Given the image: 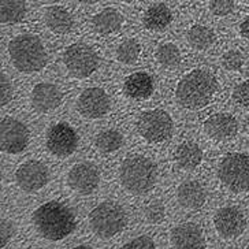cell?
<instances>
[{"instance_id":"cell-7","label":"cell","mask_w":249,"mask_h":249,"mask_svg":"<svg viewBox=\"0 0 249 249\" xmlns=\"http://www.w3.org/2000/svg\"><path fill=\"white\" fill-rule=\"evenodd\" d=\"M63 63L69 73L74 77L85 78L95 73L99 66V58L96 52L84 43L69 45L63 53Z\"/></svg>"},{"instance_id":"cell-30","label":"cell","mask_w":249,"mask_h":249,"mask_svg":"<svg viewBox=\"0 0 249 249\" xmlns=\"http://www.w3.org/2000/svg\"><path fill=\"white\" fill-rule=\"evenodd\" d=\"M244 65V56L240 51L230 50L223 53L222 56V66L229 71H237L240 70Z\"/></svg>"},{"instance_id":"cell-20","label":"cell","mask_w":249,"mask_h":249,"mask_svg":"<svg viewBox=\"0 0 249 249\" xmlns=\"http://www.w3.org/2000/svg\"><path fill=\"white\" fill-rule=\"evenodd\" d=\"M122 23H124V15L115 8H104L92 19V26L99 35H110L119 29Z\"/></svg>"},{"instance_id":"cell-26","label":"cell","mask_w":249,"mask_h":249,"mask_svg":"<svg viewBox=\"0 0 249 249\" xmlns=\"http://www.w3.org/2000/svg\"><path fill=\"white\" fill-rule=\"evenodd\" d=\"M95 145L103 154L115 152L124 145V136L115 129H106L95 137Z\"/></svg>"},{"instance_id":"cell-8","label":"cell","mask_w":249,"mask_h":249,"mask_svg":"<svg viewBox=\"0 0 249 249\" xmlns=\"http://www.w3.org/2000/svg\"><path fill=\"white\" fill-rule=\"evenodd\" d=\"M137 130L148 142H161L171 136L173 119L163 110L145 111L137 121Z\"/></svg>"},{"instance_id":"cell-12","label":"cell","mask_w":249,"mask_h":249,"mask_svg":"<svg viewBox=\"0 0 249 249\" xmlns=\"http://www.w3.org/2000/svg\"><path fill=\"white\" fill-rule=\"evenodd\" d=\"M78 147V136L70 124H56L47 134V148L52 155L66 158Z\"/></svg>"},{"instance_id":"cell-28","label":"cell","mask_w":249,"mask_h":249,"mask_svg":"<svg viewBox=\"0 0 249 249\" xmlns=\"http://www.w3.org/2000/svg\"><path fill=\"white\" fill-rule=\"evenodd\" d=\"M140 52H141V47H140L139 41L129 38V40H124V43L118 45L117 59L122 63L130 65L139 59Z\"/></svg>"},{"instance_id":"cell-32","label":"cell","mask_w":249,"mask_h":249,"mask_svg":"<svg viewBox=\"0 0 249 249\" xmlns=\"http://www.w3.org/2000/svg\"><path fill=\"white\" fill-rule=\"evenodd\" d=\"M119 249H156V244L148 235H139L124 244Z\"/></svg>"},{"instance_id":"cell-23","label":"cell","mask_w":249,"mask_h":249,"mask_svg":"<svg viewBox=\"0 0 249 249\" xmlns=\"http://www.w3.org/2000/svg\"><path fill=\"white\" fill-rule=\"evenodd\" d=\"M173 19V14L169 6L164 3H156L148 8L144 14V25L149 30H163L167 28Z\"/></svg>"},{"instance_id":"cell-16","label":"cell","mask_w":249,"mask_h":249,"mask_svg":"<svg viewBox=\"0 0 249 249\" xmlns=\"http://www.w3.org/2000/svg\"><path fill=\"white\" fill-rule=\"evenodd\" d=\"M30 102L38 112H50L58 108L62 103L60 89L51 82H40L30 93Z\"/></svg>"},{"instance_id":"cell-22","label":"cell","mask_w":249,"mask_h":249,"mask_svg":"<svg viewBox=\"0 0 249 249\" xmlns=\"http://www.w3.org/2000/svg\"><path fill=\"white\" fill-rule=\"evenodd\" d=\"M177 164L182 170L191 171L197 167L198 164L203 160V152L196 142L192 141H186L182 142L179 147L177 148L176 155Z\"/></svg>"},{"instance_id":"cell-13","label":"cell","mask_w":249,"mask_h":249,"mask_svg":"<svg viewBox=\"0 0 249 249\" xmlns=\"http://www.w3.org/2000/svg\"><path fill=\"white\" fill-rule=\"evenodd\" d=\"M67 183L75 193L87 196L97 189L100 183V173L92 163H78L67 173Z\"/></svg>"},{"instance_id":"cell-37","label":"cell","mask_w":249,"mask_h":249,"mask_svg":"<svg viewBox=\"0 0 249 249\" xmlns=\"http://www.w3.org/2000/svg\"><path fill=\"white\" fill-rule=\"evenodd\" d=\"M73 249H93L92 247H89V245H78V247H74Z\"/></svg>"},{"instance_id":"cell-24","label":"cell","mask_w":249,"mask_h":249,"mask_svg":"<svg viewBox=\"0 0 249 249\" xmlns=\"http://www.w3.org/2000/svg\"><path fill=\"white\" fill-rule=\"evenodd\" d=\"M26 3L23 0H3L0 3V19L3 23H18L26 15Z\"/></svg>"},{"instance_id":"cell-35","label":"cell","mask_w":249,"mask_h":249,"mask_svg":"<svg viewBox=\"0 0 249 249\" xmlns=\"http://www.w3.org/2000/svg\"><path fill=\"white\" fill-rule=\"evenodd\" d=\"M15 234V225L8 219H3L0 223V248L4 249L7 247L10 240Z\"/></svg>"},{"instance_id":"cell-3","label":"cell","mask_w":249,"mask_h":249,"mask_svg":"<svg viewBox=\"0 0 249 249\" xmlns=\"http://www.w3.org/2000/svg\"><path fill=\"white\" fill-rule=\"evenodd\" d=\"M8 53L14 67L21 73L30 74L44 69L48 55L40 37L19 35L8 43Z\"/></svg>"},{"instance_id":"cell-31","label":"cell","mask_w":249,"mask_h":249,"mask_svg":"<svg viewBox=\"0 0 249 249\" xmlns=\"http://www.w3.org/2000/svg\"><path fill=\"white\" fill-rule=\"evenodd\" d=\"M14 97V88L11 81L8 80L7 74H0V104L1 107L7 106Z\"/></svg>"},{"instance_id":"cell-36","label":"cell","mask_w":249,"mask_h":249,"mask_svg":"<svg viewBox=\"0 0 249 249\" xmlns=\"http://www.w3.org/2000/svg\"><path fill=\"white\" fill-rule=\"evenodd\" d=\"M240 32L244 37L249 38V17H247L240 25Z\"/></svg>"},{"instance_id":"cell-6","label":"cell","mask_w":249,"mask_h":249,"mask_svg":"<svg viewBox=\"0 0 249 249\" xmlns=\"http://www.w3.org/2000/svg\"><path fill=\"white\" fill-rule=\"evenodd\" d=\"M218 177L230 192L249 191V155L241 152L227 154L218 166Z\"/></svg>"},{"instance_id":"cell-25","label":"cell","mask_w":249,"mask_h":249,"mask_svg":"<svg viewBox=\"0 0 249 249\" xmlns=\"http://www.w3.org/2000/svg\"><path fill=\"white\" fill-rule=\"evenodd\" d=\"M188 43L195 50H207L215 41V33L211 28L204 25H195L188 30Z\"/></svg>"},{"instance_id":"cell-11","label":"cell","mask_w":249,"mask_h":249,"mask_svg":"<svg viewBox=\"0 0 249 249\" xmlns=\"http://www.w3.org/2000/svg\"><path fill=\"white\" fill-rule=\"evenodd\" d=\"M15 181L23 192H37L43 189L50 181V170L43 161H25L17 170Z\"/></svg>"},{"instance_id":"cell-2","label":"cell","mask_w":249,"mask_h":249,"mask_svg":"<svg viewBox=\"0 0 249 249\" xmlns=\"http://www.w3.org/2000/svg\"><path fill=\"white\" fill-rule=\"evenodd\" d=\"M216 89V78L210 71L193 70L177 85V100L185 108L198 110L211 102Z\"/></svg>"},{"instance_id":"cell-34","label":"cell","mask_w":249,"mask_h":249,"mask_svg":"<svg viewBox=\"0 0 249 249\" xmlns=\"http://www.w3.org/2000/svg\"><path fill=\"white\" fill-rule=\"evenodd\" d=\"M234 4L235 3L231 0H213V1H210L208 7L213 14L218 15V17H225L233 11Z\"/></svg>"},{"instance_id":"cell-5","label":"cell","mask_w":249,"mask_h":249,"mask_svg":"<svg viewBox=\"0 0 249 249\" xmlns=\"http://www.w3.org/2000/svg\"><path fill=\"white\" fill-rule=\"evenodd\" d=\"M127 225V213L115 201H103L89 213V226L103 240L119 234Z\"/></svg>"},{"instance_id":"cell-18","label":"cell","mask_w":249,"mask_h":249,"mask_svg":"<svg viewBox=\"0 0 249 249\" xmlns=\"http://www.w3.org/2000/svg\"><path fill=\"white\" fill-rule=\"evenodd\" d=\"M177 200L185 210L196 211L200 210L207 201V192L198 181L188 179L183 181L177 191Z\"/></svg>"},{"instance_id":"cell-29","label":"cell","mask_w":249,"mask_h":249,"mask_svg":"<svg viewBox=\"0 0 249 249\" xmlns=\"http://www.w3.org/2000/svg\"><path fill=\"white\" fill-rule=\"evenodd\" d=\"M144 218L149 223H155V225L156 223H160L166 218V207H164V204L161 201L155 200V201L149 203L145 207V210H144Z\"/></svg>"},{"instance_id":"cell-1","label":"cell","mask_w":249,"mask_h":249,"mask_svg":"<svg viewBox=\"0 0 249 249\" xmlns=\"http://www.w3.org/2000/svg\"><path fill=\"white\" fill-rule=\"evenodd\" d=\"M32 222L37 233L50 241H60L75 229L73 211L59 201H48L40 205L32 215Z\"/></svg>"},{"instance_id":"cell-33","label":"cell","mask_w":249,"mask_h":249,"mask_svg":"<svg viewBox=\"0 0 249 249\" xmlns=\"http://www.w3.org/2000/svg\"><path fill=\"white\" fill-rule=\"evenodd\" d=\"M233 97L237 104L249 108V80L240 82L233 90Z\"/></svg>"},{"instance_id":"cell-21","label":"cell","mask_w":249,"mask_h":249,"mask_svg":"<svg viewBox=\"0 0 249 249\" xmlns=\"http://www.w3.org/2000/svg\"><path fill=\"white\" fill-rule=\"evenodd\" d=\"M124 89L126 93L133 99H147L154 92V81L149 74L139 71L127 77L124 82Z\"/></svg>"},{"instance_id":"cell-19","label":"cell","mask_w":249,"mask_h":249,"mask_svg":"<svg viewBox=\"0 0 249 249\" xmlns=\"http://www.w3.org/2000/svg\"><path fill=\"white\" fill-rule=\"evenodd\" d=\"M45 25L58 35H66L73 29V15L62 6H50L44 13Z\"/></svg>"},{"instance_id":"cell-4","label":"cell","mask_w":249,"mask_h":249,"mask_svg":"<svg viewBox=\"0 0 249 249\" xmlns=\"http://www.w3.org/2000/svg\"><path fill=\"white\" fill-rule=\"evenodd\" d=\"M158 169L149 158L133 155L126 158L119 169V181L124 189L132 195H144L154 188Z\"/></svg>"},{"instance_id":"cell-15","label":"cell","mask_w":249,"mask_h":249,"mask_svg":"<svg viewBox=\"0 0 249 249\" xmlns=\"http://www.w3.org/2000/svg\"><path fill=\"white\" fill-rule=\"evenodd\" d=\"M173 249H205V237L201 227L193 222L177 225L170 233Z\"/></svg>"},{"instance_id":"cell-17","label":"cell","mask_w":249,"mask_h":249,"mask_svg":"<svg viewBox=\"0 0 249 249\" xmlns=\"http://www.w3.org/2000/svg\"><path fill=\"white\" fill-rule=\"evenodd\" d=\"M205 133L216 141L233 139L238 132V122L231 114L218 112L204 122Z\"/></svg>"},{"instance_id":"cell-10","label":"cell","mask_w":249,"mask_h":249,"mask_svg":"<svg viewBox=\"0 0 249 249\" xmlns=\"http://www.w3.org/2000/svg\"><path fill=\"white\" fill-rule=\"evenodd\" d=\"M213 227L222 238L231 240L244 233L247 219L240 208L233 205L222 207L213 215Z\"/></svg>"},{"instance_id":"cell-38","label":"cell","mask_w":249,"mask_h":249,"mask_svg":"<svg viewBox=\"0 0 249 249\" xmlns=\"http://www.w3.org/2000/svg\"><path fill=\"white\" fill-rule=\"evenodd\" d=\"M247 249H249V245H248V247H247Z\"/></svg>"},{"instance_id":"cell-9","label":"cell","mask_w":249,"mask_h":249,"mask_svg":"<svg viewBox=\"0 0 249 249\" xmlns=\"http://www.w3.org/2000/svg\"><path fill=\"white\" fill-rule=\"evenodd\" d=\"M29 144V130L25 124L15 119L6 117L0 124V147L6 154H21Z\"/></svg>"},{"instance_id":"cell-39","label":"cell","mask_w":249,"mask_h":249,"mask_svg":"<svg viewBox=\"0 0 249 249\" xmlns=\"http://www.w3.org/2000/svg\"><path fill=\"white\" fill-rule=\"evenodd\" d=\"M28 249H32V248H28Z\"/></svg>"},{"instance_id":"cell-27","label":"cell","mask_w":249,"mask_h":249,"mask_svg":"<svg viewBox=\"0 0 249 249\" xmlns=\"http://www.w3.org/2000/svg\"><path fill=\"white\" fill-rule=\"evenodd\" d=\"M156 59L160 63V66L166 67V69H173L181 63V52L176 44L164 43L158 48Z\"/></svg>"},{"instance_id":"cell-14","label":"cell","mask_w":249,"mask_h":249,"mask_svg":"<svg viewBox=\"0 0 249 249\" xmlns=\"http://www.w3.org/2000/svg\"><path fill=\"white\" fill-rule=\"evenodd\" d=\"M110 97L102 88L85 89L77 100V108L82 117L89 119L104 117L110 110Z\"/></svg>"}]
</instances>
